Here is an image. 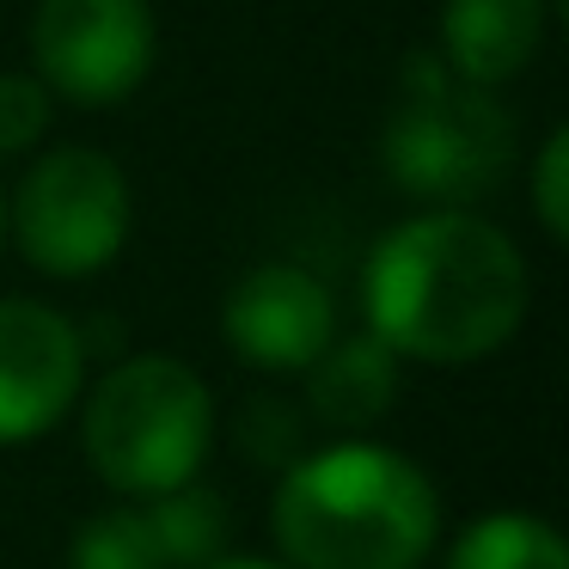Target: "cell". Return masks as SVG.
<instances>
[{
	"instance_id": "obj_1",
	"label": "cell",
	"mask_w": 569,
	"mask_h": 569,
	"mask_svg": "<svg viewBox=\"0 0 569 569\" xmlns=\"http://www.w3.org/2000/svg\"><path fill=\"white\" fill-rule=\"evenodd\" d=\"M532 300L527 258L471 209H422L373 246L361 270L368 331L429 368L483 361L520 331Z\"/></svg>"
},
{
	"instance_id": "obj_9",
	"label": "cell",
	"mask_w": 569,
	"mask_h": 569,
	"mask_svg": "<svg viewBox=\"0 0 569 569\" xmlns=\"http://www.w3.org/2000/svg\"><path fill=\"white\" fill-rule=\"evenodd\" d=\"M551 0H441V62L471 87H508L545 50Z\"/></svg>"
},
{
	"instance_id": "obj_18",
	"label": "cell",
	"mask_w": 569,
	"mask_h": 569,
	"mask_svg": "<svg viewBox=\"0 0 569 569\" xmlns=\"http://www.w3.org/2000/svg\"><path fill=\"white\" fill-rule=\"evenodd\" d=\"M0 246H7V190H0Z\"/></svg>"
},
{
	"instance_id": "obj_10",
	"label": "cell",
	"mask_w": 569,
	"mask_h": 569,
	"mask_svg": "<svg viewBox=\"0 0 569 569\" xmlns=\"http://www.w3.org/2000/svg\"><path fill=\"white\" fill-rule=\"evenodd\" d=\"M307 405L331 429H368L398 405V356L373 331L331 337L325 356L307 368Z\"/></svg>"
},
{
	"instance_id": "obj_16",
	"label": "cell",
	"mask_w": 569,
	"mask_h": 569,
	"mask_svg": "<svg viewBox=\"0 0 569 569\" xmlns=\"http://www.w3.org/2000/svg\"><path fill=\"white\" fill-rule=\"evenodd\" d=\"M532 214H539L545 239H557V246L569 239V129H551L532 160Z\"/></svg>"
},
{
	"instance_id": "obj_7",
	"label": "cell",
	"mask_w": 569,
	"mask_h": 569,
	"mask_svg": "<svg viewBox=\"0 0 569 569\" xmlns=\"http://www.w3.org/2000/svg\"><path fill=\"white\" fill-rule=\"evenodd\" d=\"M87 337L43 300H0V447L38 441L74 410Z\"/></svg>"
},
{
	"instance_id": "obj_3",
	"label": "cell",
	"mask_w": 569,
	"mask_h": 569,
	"mask_svg": "<svg viewBox=\"0 0 569 569\" xmlns=\"http://www.w3.org/2000/svg\"><path fill=\"white\" fill-rule=\"evenodd\" d=\"M380 166L405 197L466 209L490 197L515 166V123L490 87L459 80L441 56H405L392 117L380 129Z\"/></svg>"
},
{
	"instance_id": "obj_15",
	"label": "cell",
	"mask_w": 569,
	"mask_h": 569,
	"mask_svg": "<svg viewBox=\"0 0 569 569\" xmlns=\"http://www.w3.org/2000/svg\"><path fill=\"white\" fill-rule=\"evenodd\" d=\"M239 447H246L258 466H295L300 459V410L282 398H251L246 417H239Z\"/></svg>"
},
{
	"instance_id": "obj_6",
	"label": "cell",
	"mask_w": 569,
	"mask_h": 569,
	"mask_svg": "<svg viewBox=\"0 0 569 569\" xmlns=\"http://www.w3.org/2000/svg\"><path fill=\"white\" fill-rule=\"evenodd\" d=\"M160 56V26L148 0H38L31 68L50 99L80 111H111L136 99Z\"/></svg>"
},
{
	"instance_id": "obj_11",
	"label": "cell",
	"mask_w": 569,
	"mask_h": 569,
	"mask_svg": "<svg viewBox=\"0 0 569 569\" xmlns=\"http://www.w3.org/2000/svg\"><path fill=\"white\" fill-rule=\"evenodd\" d=\"M148 527H153V539H160V551L172 569H209L227 545V502L209 483L190 478V483H178V490L153 496Z\"/></svg>"
},
{
	"instance_id": "obj_8",
	"label": "cell",
	"mask_w": 569,
	"mask_h": 569,
	"mask_svg": "<svg viewBox=\"0 0 569 569\" xmlns=\"http://www.w3.org/2000/svg\"><path fill=\"white\" fill-rule=\"evenodd\" d=\"M221 337L263 373H307L337 337L331 288L300 263H258L221 300Z\"/></svg>"
},
{
	"instance_id": "obj_13",
	"label": "cell",
	"mask_w": 569,
	"mask_h": 569,
	"mask_svg": "<svg viewBox=\"0 0 569 569\" xmlns=\"http://www.w3.org/2000/svg\"><path fill=\"white\" fill-rule=\"evenodd\" d=\"M68 569H172L148 527V508H104L68 545Z\"/></svg>"
},
{
	"instance_id": "obj_2",
	"label": "cell",
	"mask_w": 569,
	"mask_h": 569,
	"mask_svg": "<svg viewBox=\"0 0 569 569\" xmlns=\"http://www.w3.org/2000/svg\"><path fill=\"white\" fill-rule=\"evenodd\" d=\"M441 527L422 466L380 441H337L282 471L270 532L295 569H417Z\"/></svg>"
},
{
	"instance_id": "obj_17",
	"label": "cell",
	"mask_w": 569,
	"mask_h": 569,
	"mask_svg": "<svg viewBox=\"0 0 569 569\" xmlns=\"http://www.w3.org/2000/svg\"><path fill=\"white\" fill-rule=\"evenodd\" d=\"M209 569H276V563H263V557H214Z\"/></svg>"
},
{
	"instance_id": "obj_5",
	"label": "cell",
	"mask_w": 569,
	"mask_h": 569,
	"mask_svg": "<svg viewBox=\"0 0 569 569\" xmlns=\"http://www.w3.org/2000/svg\"><path fill=\"white\" fill-rule=\"evenodd\" d=\"M129 178L99 148H50L7 197V233L31 270L80 282L117 263L129 239Z\"/></svg>"
},
{
	"instance_id": "obj_4",
	"label": "cell",
	"mask_w": 569,
	"mask_h": 569,
	"mask_svg": "<svg viewBox=\"0 0 569 569\" xmlns=\"http://www.w3.org/2000/svg\"><path fill=\"white\" fill-rule=\"evenodd\" d=\"M87 459L111 490L166 496L190 483L214 441V398L172 356H129L87 398Z\"/></svg>"
},
{
	"instance_id": "obj_14",
	"label": "cell",
	"mask_w": 569,
	"mask_h": 569,
	"mask_svg": "<svg viewBox=\"0 0 569 569\" xmlns=\"http://www.w3.org/2000/svg\"><path fill=\"white\" fill-rule=\"evenodd\" d=\"M56 99L38 74H0V160L7 153H31L50 136Z\"/></svg>"
},
{
	"instance_id": "obj_12",
	"label": "cell",
	"mask_w": 569,
	"mask_h": 569,
	"mask_svg": "<svg viewBox=\"0 0 569 569\" xmlns=\"http://www.w3.org/2000/svg\"><path fill=\"white\" fill-rule=\"evenodd\" d=\"M447 569H569V545L539 515H483L459 532Z\"/></svg>"
}]
</instances>
